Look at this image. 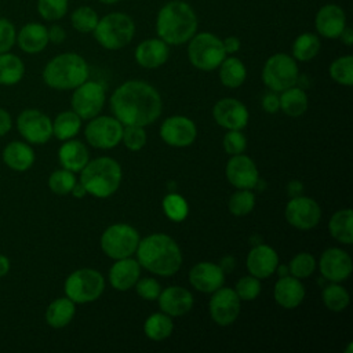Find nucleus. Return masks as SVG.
<instances>
[{
	"mask_svg": "<svg viewBox=\"0 0 353 353\" xmlns=\"http://www.w3.org/2000/svg\"><path fill=\"white\" fill-rule=\"evenodd\" d=\"M106 92L98 81L85 80L77 85L72 95V110L80 116L81 120H91L99 114L105 105Z\"/></svg>",
	"mask_w": 353,
	"mask_h": 353,
	"instance_id": "11",
	"label": "nucleus"
},
{
	"mask_svg": "<svg viewBox=\"0 0 353 353\" xmlns=\"http://www.w3.org/2000/svg\"><path fill=\"white\" fill-rule=\"evenodd\" d=\"M303 190V185L299 181H291L287 186V192L290 194V197H295V196H301Z\"/></svg>",
	"mask_w": 353,
	"mask_h": 353,
	"instance_id": "55",
	"label": "nucleus"
},
{
	"mask_svg": "<svg viewBox=\"0 0 353 353\" xmlns=\"http://www.w3.org/2000/svg\"><path fill=\"white\" fill-rule=\"evenodd\" d=\"M68 0H37V11L46 21H58L68 12Z\"/></svg>",
	"mask_w": 353,
	"mask_h": 353,
	"instance_id": "45",
	"label": "nucleus"
},
{
	"mask_svg": "<svg viewBox=\"0 0 353 353\" xmlns=\"http://www.w3.org/2000/svg\"><path fill=\"white\" fill-rule=\"evenodd\" d=\"M70 193L76 197V199H83L85 194H87V190L84 189V186L80 183V182H76L73 189L70 190Z\"/></svg>",
	"mask_w": 353,
	"mask_h": 353,
	"instance_id": "57",
	"label": "nucleus"
},
{
	"mask_svg": "<svg viewBox=\"0 0 353 353\" xmlns=\"http://www.w3.org/2000/svg\"><path fill=\"white\" fill-rule=\"evenodd\" d=\"M110 109L123 125L146 127L160 117L163 102L153 85L141 80H130L113 91Z\"/></svg>",
	"mask_w": 353,
	"mask_h": 353,
	"instance_id": "1",
	"label": "nucleus"
},
{
	"mask_svg": "<svg viewBox=\"0 0 353 353\" xmlns=\"http://www.w3.org/2000/svg\"><path fill=\"white\" fill-rule=\"evenodd\" d=\"M160 137L168 146L186 148L194 142L197 127L186 116H171L161 123Z\"/></svg>",
	"mask_w": 353,
	"mask_h": 353,
	"instance_id": "16",
	"label": "nucleus"
},
{
	"mask_svg": "<svg viewBox=\"0 0 353 353\" xmlns=\"http://www.w3.org/2000/svg\"><path fill=\"white\" fill-rule=\"evenodd\" d=\"M157 301L161 312L171 317L183 316L193 307L192 292L181 285H171L161 290Z\"/></svg>",
	"mask_w": 353,
	"mask_h": 353,
	"instance_id": "23",
	"label": "nucleus"
},
{
	"mask_svg": "<svg viewBox=\"0 0 353 353\" xmlns=\"http://www.w3.org/2000/svg\"><path fill=\"white\" fill-rule=\"evenodd\" d=\"M163 211L171 221L181 222L188 216L189 207L181 194L170 193L163 199Z\"/></svg>",
	"mask_w": 353,
	"mask_h": 353,
	"instance_id": "42",
	"label": "nucleus"
},
{
	"mask_svg": "<svg viewBox=\"0 0 353 353\" xmlns=\"http://www.w3.org/2000/svg\"><path fill=\"white\" fill-rule=\"evenodd\" d=\"M25 65L19 57L11 52L0 54V84L14 85L22 80Z\"/></svg>",
	"mask_w": 353,
	"mask_h": 353,
	"instance_id": "34",
	"label": "nucleus"
},
{
	"mask_svg": "<svg viewBox=\"0 0 353 353\" xmlns=\"http://www.w3.org/2000/svg\"><path fill=\"white\" fill-rule=\"evenodd\" d=\"M81 127V119L73 110L59 113L52 121V135L59 141L72 139Z\"/></svg>",
	"mask_w": 353,
	"mask_h": 353,
	"instance_id": "36",
	"label": "nucleus"
},
{
	"mask_svg": "<svg viewBox=\"0 0 353 353\" xmlns=\"http://www.w3.org/2000/svg\"><path fill=\"white\" fill-rule=\"evenodd\" d=\"M76 176L74 172L66 170V168H61L54 171L50 178H48V188L52 193L55 194H69L70 190L73 189L74 183H76Z\"/></svg>",
	"mask_w": 353,
	"mask_h": 353,
	"instance_id": "43",
	"label": "nucleus"
},
{
	"mask_svg": "<svg viewBox=\"0 0 353 353\" xmlns=\"http://www.w3.org/2000/svg\"><path fill=\"white\" fill-rule=\"evenodd\" d=\"M22 138L34 145H43L52 137V120L39 109H25L17 119Z\"/></svg>",
	"mask_w": 353,
	"mask_h": 353,
	"instance_id": "13",
	"label": "nucleus"
},
{
	"mask_svg": "<svg viewBox=\"0 0 353 353\" xmlns=\"http://www.w3.org/2000/svg\"><path fill=\"white\" fill-rule=\"evenodd\" d=\"M146 132L141 125H124L121 141L124 146L131 152L141 150L146 143Z\"/></svg>",
	"mask_w": 353,
	"mask_h": 353,
	"instance_id": "47",
	"label": "nucleus"
},
{
	"mask_svg": "<svg viewBox=\"0 0 353 353\" xmlns=\"http://www.w3.org/2000/svg\"><path fill=\"white\" fill-rule=\"evenodd\" d=\"M174 331V321L171 316L161 313L150 314L143 323V332L152 341H163Z\"/></svg>",
	"mask_w": 353,
	"mask_h": 353,
	"instance_id": "35",
	"label": "nucleus"
},
{
	"mask_svg": "<svg viewBox=\"0 0 353 353\" xmlns=\"http://www.w3.org/2000/svg\"><path fill=\"white\" fill-rule=\"evenodd\" d=\"M11 127H12V119L10 113L6 109L0 108V137L6 135L11 130Z\"/></svg>",
	"mask_w": 353,
	"mask_h": 353,
	"instance_id": "54",
	"label": "nucleus"
},
{
	"mask_svg": "<svg viewBox=\"0 0 353 353\" xmlns=\"http://www.w3.org/2000/svg\"><path fill=\"white\" fill-rule=\"evenodd\" d=\"M141 269L139 262L131 256L116 259L109 269V283L117 291H128L141 277Z\"/></svg>",
	"mask_w": 353,
	"mask_h": 353,
	"instance_id": "24",
	"label": "nucleus"
},
{
	"mask_svg": "<svg viewBox=\"0 0 353 353\" xmlns=\"http://www.w3.org/2000/svg\"><path fill=\"white\" fill-rule=\"evenodd\" d=\"M226 179L237 189H254L259 182V172L254 160L243 153L233 154L226 163Z\"/></svg>",
	"mask_w": 353,
	"mask_h": 353,
	"instance_id": "17",
	"label": "nucleus"
},
{
	"mask_svg": "<svg viewBox=\"0 0 353 353\" xmlns=\"http://www.w3.org/2000/svg\"><path fill=\"white\" fill-rule=\"evenodd\" d=\"M47 33H48V41L54 43V44H61L65 41L66 39V32L62 26L59 25H52L47 29Z\"/></svg>",
	"mask_w": 353,
	"mask_h": 353,
	"instance_id": "52",
	"label": "nucleus"
},
{
	"mask_svg": "<svg viewBox=\"0 0 353 353\" xmlns=\"http://www.w3.org/2000/svg\"><path fill=\"white\" fill-rule=\"evenodd\" d=\"M189 281L197 291L210 294L225 284V272L214 262H199L190 269Z\"/></svg>",
	"mask_w": 353,
	"mask_h": 353,
	"instance_id": "21",
	"label": "nucleus"
},
{
	"mask_svg": "<svg viewBox=\"0 0 353 353\" xmlns=\"http://www.w3.org/2000/svg\"><path fill=\"white\" fill-rule=\"evenodd\" d=\"M330 76L334 81L342 85H352L353 84V57L343 55L334 59L330 65Z\"/></svg>",
	"mask_w": 353,
	"mask_h": 353,
	"instance_id": "39",
	"label": "nucleus"
},
{
	"mask_svg": "<svg viewBox=\"0 0 353 353\" xmlns=\"http://www.w3.org/2000/svg\"><path fill=\"white\" fill-rule=\"evenodd\" d=\"M4 164L14 171H26L34 163L32 146L22 141H12L6 145L1 153Z\"/></svg>",
	"mask_w": 353,
	"mask_h": 353,
	"instance_id": "29",
	"label": "nucleus"
},
{
	"mask_svg": "<svg viewBox=\"0 0 353 353\" xmlns=\"http://www.w3.org/2000/svg\"><path fill=\"white\" fill-rule=\"evenodd\" d=\"M321 276L331 283H341L346 280L353 269L350 255L338 247L327 248L319 261Z\"/></svg>",
	"mask_w": 353,
	"mask_h": 353,
	"instance_id": "18",
	"label": "nucleus"
},
{
	"mask_svg": "<svg viewBox=\"0 0 353 353\" xmlns=\"http://www.w3.org/2000/svg\"><path fill=\"white\" fill-rule=\"evenodd\" d=\"M226 52L223 50L222 40L210 32L194 33L188 44V58L190 63L204 72L218 69L225 59Z\"/></svg>",
	"mask_w": 353,
	"mask_h": 353,
	"instance_id": "7",
	"label": "nucleus"
},
{
	"mask_svg": "<svg viewBox=\"0 0 353 353\" xmlns=\"http://www.w3.org/2000/svg\"><path fill=\"white\" fill-rule=\"evenodd\" d=\"M262 108L265 112L268 113H276L279 109H280V101H279V97L273 92L270 94H266L263 98H262Z\"/></svg>",
	"mask_w": 353,
	"mask_h": 353,
	"instance_id": "51",
	"label": "nucleus"
},
{
	"mask_svg": "<svg viewBox=\"0 0 353 353\" xmlns=\"http://www.w3.org/2000/svg\"><path fill=\"white\" fill-rule=\"evenodd\" d=\"M170 55V47L160 37L146 39L135 48V61L145 69H156L164 65Z\"/></svg>",
	"mask_w": 353,
	"mask_h": 353,
	"instance_id": "25",
	"label": "nucleus"
},
{
	"mask_svg": "<svg viewBox=\"0 0 353 353\" xmlns=\"http://www.w3.org/2000/svg\"><path fill=\"white\" fill-rule=\"evenodd\" d=\"M211 294L212 296L208 302V310L214 323L222 327L234 323L240 314L241 306V301L234 290L222 285Z\"/></svg>",
	"mask_w": 353,
	"mask_h": 353,
	"instance_id": "15",
	"label": "nucleus"
},
{
	"mask_svg": "<svg viewBox=\"0 0 353 353\" xmlns=\"http://www.w3.org/2000/svg\"><path fill=\"white\" fill-rule=\"evenodd\" d=\"M98 1L102 3V4H114V3H117L120 0H98Z\"/></svg>",
	"mask_w": 353,
	"mask_h": 353,
	"instance_id": "60",
	"label": "nucleus"
},
{
	"mask_svg": "<svg viewBox=\"0 0 353 353\" xmlns=\"http://www.w3.org/2000/svg\"><path fill=\"white\" fill-rule=\"evenodd\" d=\"M339 39H341V41H342L345 46L350 47V46L353 44V30H352V28H349V26L346 25L345 29L341 32Z\"/></svg>",
	"mask_w": 353,
	"mask_h": 353,
	"instance_id": "56",
	"label": "nucleus"
},
{
	"mask_svg": "<svg viewBox=\"0 0 353 353\" xmlns=\"http://www.w3.org/2000/svg\"><path fill=\"white\" fill-rule=\"evenodd\" d=\"M299 70L296 61L285 54L277 52L269 57L262 68L263 84L274 92H281L296 84Z\"/></svg>",
	"mask_w": 353,
	"mask_h": 353,
	"instance_id": "9",
	"label": "nucleus"
},
{
	"mask_svg": "<svg viewBox=\"0 0 353 353\" xmlns=\"http://www.w3.org/2000/svg\"><path fill=\"white\" fill-rule=\"evenodd\" d=\"M330 234L342 244L353 243V212L350 208L338 210L328 222Z\"/></svg>",
	"mask_w": 353,
	"mask_h": 353,
	"instance_id": "31",
	"label": "nucleus"
},
{
	"mask_svg": "<svg viewBox=\"0 0 353 353\" xmlns=\"http://www.w3.org/2000/svg\"><path fill=\"white\" fill-rule=\"evenodd\" d=\"M92 33L101 47L120 50L131 43L135 34V22L125 12H109L98 19Z\"/></svg>",
	"mask_w": 353,
	"mask_h": 353,
	"instance_id": "6",
	"label": "nucleus"
},
{
	"mask_svg": "<svg viewBox=\"0 0 353 353\" xmlns=\"http://www.w3.org/2000/svg\"><path fill=\"white\" fill-rule=\"evenodd\" d=\"M305 287L299 279L287 274L280 277L273 288L274 301L284 309H294L299 306L305 298Z\"/></svg>",
	"mask_w": 353,
	"mask_h": 353,
	"instance_id": "26",
	"label": "nucleus"
},
{
	"mask_svg": "<svg viewBox=\"0 0 353 353\" xmlns=\"http://www.w3.org/2000/svg\"><path fill=\"white\" fill-rule=\"evenodd\" d=\"M222 145L228 154H240L244 153L247 148V139L241 130H228V132L223 137Z\"/></svg>",
	"mask_w": 353,
	"mask_h": 353,
	"instance_id": "48",
	"label": "nucleus"
},
{
	"mask_svg": "<svg viewBox=\"0 0 353 353\" xmlns=\"http://www.w3.org/2000/svg\"><path fill=\"white\" fill-rule=\"evenodd\" d=\"M139 233L127 223H114L108 226L101 236V248L103 254L112 259L132 256L139 244Z\"/></svg>",
	"mask_w": 353,
	"mask_h": 353,
	"instance_id": "10",
	"label": "nucleus"
},
{
	"mask_svg": "<svg viewBox=\"0 0 353 353\" xmlns=\"http://www.w3.org/2000/svg\"><path fill=\"white\" fill-rule=\"evenodd\" d=\"M346 26V14L338 4H324L314 17L316 32L325 39H338Z\"/></svg>",
	"mask_w": 353,
	"mask_h": 353,
	"instance_id": "20",
	"label": "nucleus"
},
{
	"mask_svg": "<svg viewBox=\"0 0 353 353\" xmlns=\"http://www.w3.org/2000/svg\"><path fill=\"white\" fill-rule=\"evenodd\" d=\"M199 19L192 6L183 0L167 1L157 12V36L168 46L188 43L197 32Z\"/></svg>",
	"mask_w": 353,
	"mask_h": 353,
	"instance_id": "3",
	"label": "nucleus"
},
{
	"mask_svg": "<svg viewBox=\"0 0 353 353\" xmlns=\"http://www.w3.org/2000/svg\"><path fill=\"white\" fill-rule=\"evenodd\" d=\"M58 159L62 168H66L72 172H80L90 160V152L83 142L68 139L61 145L58 150Z\"/></svg>",
	"mask_w": 353,
	"mask_h": 353,
	"instance_id": "28",
	"label": "nucleus"
},
{
	"mask_svg": "<svg viewBox=\"0 0 353 353\" xmlns=\"http://www.w3.org/2000/svg\"><path fill=\"white\" fill-rule=\"evenodd\" d=\"M234 292L240 301H254L261 292V281L255 276H243L234 285Z\"/></svg>",
	"mask_w": 353,
	"mask_h": 353,
	"instance_id": "46",
	"label": "nucleus"
},
{
	"mask_svg": "<svg viewBox=\"0 0 353 353\" xmlns=\"http://www.w3.org/2000/svg\"><path fill=\"white\" fill-rule=\"evenodd\" d=\"M141 268L157 276H172L182 265V252L176 241L163 233H154L139 240L135 251Z\"/></svg>",
	"mask_w": 353,
	"mask_h": 353,
	"instance_id": "2",
	"label": "nucleus"
},
{
	"mask_svg": "<svg viewBox=\"0 0 353 353\" xmlns=\"http://www.w3.org/2000/svg\"><path fill=\"white\" fill-rule=\"evenodd\" d=\"M284 215L291 226L299 230H309L320 222L321 208L316 200L301 194L291 197L285 205Z\"/></svg>",
	"mask_w": 353,
	"mask_h": 353,
	"instance_id": "14",
	"label": "nucleus"
},
{
	"mask_svg": "<svg viewBox=\"0 0 353 353\" xmlns=\"http://www.w3.org/2000/svg\"><path fill=\"white\" fill-rule=\"evenodd\" d=\"M279 101H280V109L283 110V113H285L290 117L302 116L309 106V99L306 92L302 88L295 85L281 91Z\"/></svg>",
	"mask_w": 353,
	"mask_h": 353,
	"instance_id": "32",
	"label": "nucleus"
},
{
	"mask_svg": "<svg viewBox=\"0 0 353 353\" xmlns=\"http://www.w3.org/2000/svg\"><path fill=\"white\" fill-rule=\"evenodd\" d=\"M76 313V303L68 296L54 299L46 310V321L52 328L66 327Z\"/></svg>",
	"mask_w": 353,
	"mask_h": 353,
	"instance_id": "30",
	"label": "nucleus"
},
{
	"mask_svg": "<svg viewBox=\"0 0 353 353\" xmlns=\"http://www.w3.org/2000/svg\"><path fill=\"white\" fill-rule=\"evenodd\" d=\"M124 125L114 116H95L84 130L85 139L97 149H112L121 142Z\"/></svg>",
	"mask_w": 353,
	"mask_h": 353,
	"instance_id": "12",
	"label": "nucleus"
},
{
	"mask_svg": "<svg viewBox=\"0 0 353 353\" xmlns=\"http://www.w3.org/2000/svg\"><path fill=\"white\" fill-rule=\"evenodd\" d=\"M121 167L112 157H98L88 160L84 168L80 171V183L91 194L98 199H106L112 196L121 183Z\"/></svg>",
	"mask_w": 353,
	"mask_h": 353,
	"instance_id": "5",
	"label": "nucleus"
},
{
	"mask_svg": "<svg viewBox=\"0 0 353 353\" xmlns=\"http://www.w3.org/2000/svg\"><path fill=\"white\" fill-rule=\"evenodd\" d=\"M15 41L18 43L19 48L23 52L37 54V52L43 51L47 47V44L50 43L47 28L37 22L26 23L19 29Z\"/></svg>",
	"mask_w": 353,
	"mask_h": 353,
	"instance_id": "27",
	"label": "nucleus"
},
{
	"mask_svg": "<svg viewBox=\"0 0 353 353\" xmlns=\"http://www.w3.org/2000/svg\"><path fill=\"white\" fill-rule=\"evenodd\" d=\"M321 43L317 34L305 32L299 34L292 43V58L299 62H307L313 59L320 51Z\"/></svg>",
	"mask_w": 353,
	"mask_h": 353,
	"instance_id": "37",
	"label": "nucleus"
},
{
	"mask_svg": "<svg viewBox=\"0 0 353 353\" xmlns=\"http://www.w3.org/2000/svg\"><path fill=\"white\" fill-rule=\"evenodd\" d=\"M276 272L279 273V276H280V277L290 274V270H288V266H287V265H277Z\"/></svg>",
	"mask_w": 353,
	"mask_h": 353,
	"instance_id": "59",
	"label": "nucleus"
},
{
	"mask_svg": "<svg viewBox=\"0 0 353 353\" xmlns=\"http://www.w3.org/2000/svg\"><path fill=\"white\" fill-rule=\"evenodd\" d=\"M98 19L99 17L94 8L88 6H80L72 12L70 23L80 33H91L95 29Z\"/></svg>",
	"mask_w": 353,
	"mask_h": 353,
	"instance_id": "40",
	"label": "nucleus"
},
{
	"mask_svg": "<svg viewBox=\"0 0 353 353\" xmlns=\"http://www.w3.org/2000/svg\"><path fill=\"white\" fill-rule=\"evenodd\" d=\"M219 68V80L228 88L240 87L247 77L245 65L236 57H225Z\"/></svg>",
	"mask_w": 353,
	"mask_h": 353,
	"instance_id": "33",
	"label": "nucleus"
},
{
	"mask_svg": "<svg viewBox=\"0 0 353 353\" xmlns=\"http://www.w3.org/2000/svg\"><path fill=\"white\" fill-rule=\"evenodd\" d=\"M316 269V259L309 252H299L296 254L288 263L290 274L302 280L309 277Z\"/></svg>",
	"mask_w": 353,
	"mask_h": 353,
	"instance_id": "44",
	"label": "nucleus"
},
{
	"mask_svg": "<svg viewBox=\"0 0 353 353\" xmlns=\"http://www.w3.org/2000/svg\"><path fill=\"white\" fill-rule=\"evenodd\" d=\"M321 298L325 307L336 313L345 310L350 302L349 292L339 283H330L325 285L321 292Z\"/></svg>",
	"mask_w": 353,
	"mask_h": 353,
	"instance_id": "38",
	"label": "nucleus"
},
{
	"mask_svg": "<svg viewBox=\"0 0 353 353\" xmlns=\"http://www.w3.org/2000/svg\"><path fill=\"white\" fill-rule=\"evenodd\" d=\"M8 270H10V259L6 255L0 254V277L6 276Z\"/></svg>",
	"mask_w": 353,
	"mask_h": 353,
	"instance_id": "58",
	"label": "nucleus"
},
{
	"mask_svg": "<svg viewBox=\"0 0 353 353\" xmlns=\"http://www.w3.org/2000/svg\"><path fill=\"white\" fill-rule=\"evenodd\" d=\"M222 44H223V50H225L226 55H228V54H229V55L236 54V52L240 50V46H241L239 37H236V36H228V37H225V39L222 40Z\"/></svg>",
	"mask_w": 353,
	"mask_h": 353,
	"instance_id": "53",
	"label": "nucleus"
},
{
	"mask_svg": "<svg viewBox=\"0 0 353 353\" xmlns=\"http://www.w3.org/2000/svg\"><path fill=\"white\" fill-rule=\"evenodd\" d=\"M212 117L218 125L226 130H243L250 119L243 102L236 98L219 99L212 108Z\"/></svg>",
	"mask_w": 353,
	"mask_h": 353,
	"instance_id": "19",
	"label": "nucleus"
},
{
	"mask_svg": "<svg viewBox=\"0 0 353 353\" xmlns=\"http://www.w3.org/2000/svg\"><path fill=\"white\" fill-rule=\"evenodd\" d=\"M63 290L66 296L74 303L94 302L105 290V279L95 269H77L66 277Z\"/></svg>",
	"mask_w": 353,
	"mask_h": 353,
	"instance_id": "8",
	"label": "nucleus"
},
{
	"mask_svg": "<svg viewBox=\"0 0 353 353\" xmlns=\"http://www.w3.org/2000/svg\"><path fill=\"white\" fill-rule=\"evenodd\" d=\"M279 265V255L274 248L268 244L252 247L247 255V269L256 279L270 277Z\"/></svg>",
	"mask_w": 353,
	"mask_h": 353,
	"instance_id": "22",
	"label": "nucleus"
},
{
	"mask_svg": "<svg viewBox=\"0 0 353 353\" xmlns=\"http://www.w3.org/2000/svg\"><path fill=\"white\" fill-rule=\"evenodd\" d=\"M88 79V65L76 52H63L54 57L43 70L44 83L54 90H74Z\"/></svg>",
	"mask_w": 353,
	"mask_h": 353,
	"instance_id": "4",
	"label": "nucleus"
},
{
	"mask_svg": "<svg viewBox=\"0 0 353 353\" xmlns=\"http://www.w3.org/2000/svg\"><path fill=\"white\" fill-rule=\"evenodd\" d=\"M134 287L137 294L145 301H156L161 292L160 283L153 277H139Z\"/></svg>",
	"mask_w": 353,
	"mask_h": 353,
	"instance_id": "49",
	"label": "nucleus"
},
{
	"mask_svg": "<svg viewBox=\"0 0 353 353\" xmlns=\"http://www.w3.org/2000/svg\"><path fill=\"white\" fill-rule=\"evenodd\" d=\"M255 196L251 189H237L228 201V208L230 214L236 216H244L254 210Z\"/></svg>",
	"mask_w": 353,
	"mask_h": 353,
	"instance_id": "41",
	"label": "nucleus"
},
{
	"mask_svg": "<svg viewBox=\"0 0 353 353\" xmlns=\"http://www.w3.org/2000/svg\"><path fill=\"white\" fill-rule=\"evenodd\" d=\"M15 40L17 32L14 25L6 18H0V54L10 51L15 44Z\"/></svg>",
	"mask_w": 353,
	"mask_h": 353,
	"instance_id": "50",
	"label": "nucleus"
}]
</instances>
